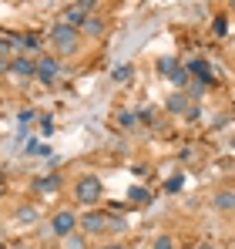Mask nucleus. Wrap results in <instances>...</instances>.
Segmentation results:
<instances>
[{"label":"nucleus","instance_id":"1","mask_svg":"<svg viewBox=\"0 0 235 249\" xmlns=\"http://www.w3.org/2000/svg\"><path fill=\"white\" fill-rule=\"evenodd\" d=\"M50 44H54L57 57H71V54H78V47H81V31L61 20V24L50 27Z\"/></svg>","mask_w":235,"mask_h":249},{"label":"nucleus","instance_id":"2","mask_svg":"<svg viewBox=\"0 0 235 249\" xmlns=\"http://www.w3.org/2000/svg\"><path fill=\"white\" fill-rule=\"evenodd\" d=\"M74 199H78V202H84V206H94V202L101 199V182H98L94 175L78 178V185H74Z\"/></svg>","mask_w":235,"mask_h":249},{"label":"nucleus","instance_id":"3","mask_svg":"<svg viewBox=\"0 0 235 249\" xmlns=\"http://www.w3.org/2000/svg\"><path fill=\"white\" fill-rule=\"evenodd\" d=\"M94 3H98V0H74V3L64 10V24H71V27H78V31H81L84 17L94 14Z\"/></svg>","mask_w":235,"mask_h":249},{"label":"nucleus","instance_id":"4","mask_svg":"<svg viewBox=\"0 0 235 249\" xmlns=\"http://www.w3.org/2000/svg\"><path fill=\"white\" fill-rule=\"evenodd\" d=\"M57 71H61L57 57H54V54H40V57H37V74H34V78H37L40 84L50 88V84L57 81Z\"/></svg>","mask_w":235,"mask_h":249},{"label":"nucleus","instance_id":"5","mask_svg":"<svg viewBox=\"0 0 235 249\" xmlns=\"http://www.w3.org/2000/svg\"><path fill=\"white\" fill-rule=\"evenodd\" d=\"M74 226H78V215H74V212H57V215L50 219L54 236H71V232H74Z\"/></svg>","mask_w":235,"mask_h":249},{"label":"nucleus","instance_id":"6","mask_svg":"<svg viewBox=\"0 0 235 249\" xmlns=\"http://www.w3.org/2000/svg\"><path fill=\"white\" fill-rule=\"evenodd\" d=\"M185 68H188V74H195L201 84H215V74H212V68H208V64H205L201 57H192V61H188Z\"/></svg>","mask_w":235,"mask_h":249},{"label":"nucleus","instance_id":"7","mask_svg":"<svg viewBox=\"0 0 235 249\" xmlns=\"http://www.w3.org/2000/svg\"><path fill=\"white\" fill-rule=\"evenodd\" d=\"M165 108H168L171 115H185V111L192 108V98H188V94H182V91H175V94H168Z\"/></svg>","mask_w":235,"mask_h":249},{"label":"nucleus","instance_id":"8","mask_svg":"<svg viewBox=\"0 0 235 249\" xmlns=\"http://www.w3.org/2000/svg\"><path fill=\"white\" fill-rule=\"evenodd\" d=\"M10 71H14V74H20V78H31V74H37V61H31V57H24V54H20V57H14V61H10Z\"/></svg>","mask_w":235,"mask_h":249},{"label":"nucleus","instance_id":"9","mask_svg":"<svg viewBox=\"0 0 235 249\" xmlns=\"http://www.w3.org/2000/svg\"><path fill=\"white\" fill-rule=\"evenodd\" d=\"M81 226H84V232H104V229H108V215H101V212H87V215L81 219Z\"/></svg>","mask_w":235,"mask_h":249},{"label":"nucleus","instance_id":"10","mask_svg":"<svg viewBox=\"0 0 235 249\" xmlns=\"http://www.w3.org/2000/svg\"><path fill=\"white\" fill-rule=\"evenodd\" d=\"M34 189H37V192H57V189H61V175H57V172L40 175L37 182H34Z\"/></svg>","mask_w":235,"mask_h":249},{"label":"nucleus","instance_id":"11","mask_svg":"<svg viewBox=\"0 0 235 249\" xmlns=\"http://www.w3.org/2000/svg\"><path fill=\"white\" fill-rule=\"evenodd\" d=\"M104 27H108V24H104L101 17H94V14H91V17H84V24H81V31H84L87 37H101V34H104Z\"/></svg>","mask_w":235,"mask_h":249},{"label":"nucleus","instance_id":"12","mask_svg":"<svg viewBox=\"0 0 235 249\" xmlns=\"http://www.w3.org/2000/svg\"><path fill=\"white\" fill-rule=\"evenodd\" d=\"M212 202H215L218 212H235V192H218Z\"/></svg>","mask_w":235,"mask_h":249},{"label":"nucleus","instance_id":"13","mask_svg":"<svg viewBox=\"0 0 235 249\" xmlns=\"http://www.w3.org/2000/svg\"><path fill=\"white\" fill-rule=\"evenodd\" d=\"M188 78H192V74H188V68H175L168 81L175 84V88H185V84H188Z\"/></svg>","mask_w":235,"mask_h":249},{"label":"nucleus","instance_id":"14","mask_svg":"<svg viewBox=\"0 0 235 249\" xmlns=\"http://www.w3.org/2000/svg\"><path fill=\"white\" fill-rule=\"evenodd\" d=\"M131 74H134V68H131V64H121V68H115V71H111V81H128V78H131Z\"/></svg>","mask_w":235,"mask_h":249},{"label":"nucleus","instance_id":"15","mask_svg":"<svg viewBox=\"0 0 235 249\" xmlns=\"http://www.w3.org/2000/svg\"><path fill=\"white\" fill-rule=\"evenodd\" d=\"M175 68H178V61H175V57H161V61H158V74H165V78H171V71H175Z\"/></svg>","mask_w":235,"mask_h":249},{"label":"nucleus","instance_id":"16","mask_svg":"<svg viewBox=\"0 0 235 249\" xmlns=\"http://www.w3.org/2000/svg\"><path fill=\"white\" fill-rule=\"evenodd\" d=\"M212 34H215V37H225V34H229V20H225V17H215V20H212Z\"/></svg>","mask_w":235,"mask_h":249},{"label":"nucleus","instance_id":"17","mask_svg":"<svg viewBox=\"0 0 235 249\" xmlns=\"http://www.w3.org/2000/svg\"><path fill=\"white\" fill-rule=\"evenodd\" d=\"M128 199H131V202H148L151 196H148V189H141V185H134V189L128 192Z\"/></svg>","mask_w":235,"mask_h":249},{"label":"nucleus","instance_id":"18","mask_svg":"<svg viewBox=\"0 0 235 249\" xmlns=\"http://www.w3.org/2000/svg\"><path fill=\"white\" fill-rule=\"evenodd\" d=\"M182 182H185L182 175H171V178L165 182V192H171V196H175V192H182Z\"/></svg>","mask_w":235,"mask_h":249},{"label":"nucleus","instance_id":"19","mask_svg":"<svg viewBox=\"0 0 235 249\" xmlns=\"http://www.w3.org/2000/svg\"><path fill=\"white\" fill-rule=\"evenodd\" d=\"M151 249H175V239H171V236H158Z\"/></svg>","mask_w":235,"mask_h":249},{"label":"nucleus","instance_id":"20","mask_svg":"<svg viewBox=\"0 0 235 249\" xmlns=\"http://www.w3.org/2000/svg\"><path fill=\"white\" fill-rule=\"evenodd\" d=\"M17 219H20V222H34V219H37V212H34V209H20V212H17Z\"/></svg>","mask_w":235,"mask_h":249},{"label":"nucleus","instance_id":"21","mask_svg":"<svg viewBox=\"0 0 235 249\" xmlns=\"http://www.w3.org/2000/svg\"><path fill=\"white\" fill-rule=\"evenodd\" d=\"M27 155H47V148L40 142H27Z\"/></svg>","mask_w":235,"mask_h":249},{"label":"nucleus","instance_id":"22","mask_svg":"<svg viewBox=\"0 0 235 249\" xmlns=\"http://www.w3.org/2000/svg\"><path fill=\"white\" fill-rule=\"evenodd\" d=\"M17 122H20V124L34 122V108H27V111H20V115H17Z\"/></svg>","mask_w":235,"mask_h":249},{"label":"nucleus","instance_id":"23","mask_svg":"<svg viewBox=\"0 0 235 249\" xmlns=\"http://www.w3.org/2000/svg\"><path fill=\"white\" fill-rule=\"evenodd\" d=\"M118 122H121V124H124V128H128V124H134V115H131V111H124V115H121Z\"/></svg>","mask_w":235,"mask_h":249},{"label":"nucleus","instance_id":"24","mask_svg":"<svg viewBox=\"0 0 235 249\" xmlns=\"http://www.w3.org/2000/svg\"><path fill=\"white\" fill-rule=\"evenodd\" d=\"M192 249H215V243H195Z\"/></svg>","mask_w":235,"mask_h":249},{"label":"nucleus","instance_id":"25","mask_svg":"<svg viewBox=\"0 0 235 249\" xmlns=\"http://www.w3.org/2000/svg\"><path fill=\"white\" fill-rule=\"evenodd\" d=\"M108 249H124V246H108Z\"/></svg>","mask_w":235,"mask_h":249},{"label":"nucleus","instance_id":"26","mask_svg":"<svg viewBox=\"0 0 235 249\" xmlns=\"http://www.w3.org/2000/svg\"><path fill=\"white\" fill-rule=\"evenodd\" d=\"M0 192H3V182H0Z\"/></svg>","mask_w":235,"mask_h":249},{"label":"nucleus","instance_id":"27","mask_svg":"<svg viewBox=\"0 0 235 249\" xmlns=\"http://www.w3.org/2000/svg\"><path fill=\"white\" fill-rule=\"evenodd\" d=\"M232 10H235V0H232Z\"/></svg>","mask_w":235,"mask_h":249}]
</instances>
